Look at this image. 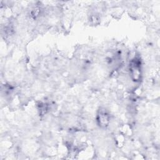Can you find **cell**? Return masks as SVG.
I'll list each match as a JSON object with an SVG mask.
<instances>
[{
    "label": "cell",
    "mask_w": 160,
    "mask_h": 160,
    "mask_svg": "<svg viewBox=\"0 0 160 160\" xmlns=\"http://www.w3.org/2000/svg\"><path fill=\"white\" fill-rule=\"evenodd\" d=\"M141 61L138 58H134L132 59L129 64V71L132 79L134 81H138L141 79Z\"/></svg>",
    "instance_id": "6da1fadb"
},
{
    "label": "cell",
    "mask_w": 160,
    "mask_h": 160,
    "mask_svg": "<svg viewBox=\"0 0 160 160\" xmlns=\"http://www.w3.org/2000/svg\"><path fill=\"white\" fill-rule=\"evenodd\" d=\"M109 114L105 111V109L99 110L97 116V121L99 126L102 127H106L109 122Z\"/></svg>",
    "instance_id": "7a4b0ae2"
}]
</instances>
